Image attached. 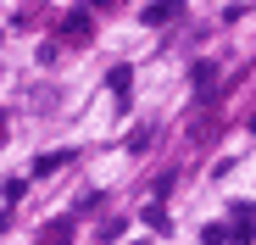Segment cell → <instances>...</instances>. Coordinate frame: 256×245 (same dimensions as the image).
<instances>
[{"label": "cell", "instance_id": "cell-1", "mask_svg": "<svg viewBox=\"0 0 256 245\" xmlns=\"http://www.w3.org/2000/svg\"><path fill=\"white\" fill-rule=\"evenodd\" d=\"M178 12H184V0H150V6L140 12V22L145 28H162V22H173Z\"/></svg>", "mask_w": 256, "mask_h": 245}, {"label": "cell", "instance_id": "cell-2", "mask_svg": "<svg viewBox=\"0 0 256 245\" xmlns=\"http://www.w3.org/2000/svg\"><path fill=\"white\" fill-rule=\"evenodd\" d=\"M34 245H72V218H50L45 228H39Z\"/></svg>", "mask_w": 256, "mask_h": 245}, {"label": "cell", "instance_id": "cell-3", "mask_svg": "<svg viewBox=\"0 0 256 245\" xmlns=\"http://www.w3.org/2000/svg\"><path fill=\"white\" fill-rule=\"evenodd\" d=\"M250 240H256V218H250V206H240L228 223V245H250Z\"/></svg>", "mask_w": 256, "mask_h": 245}, {"label": "cell", "instance_id": "cell-4", "mask_svg": "<svg viewBox=\"0 0 256 245\" xmlns=\"http://www.w3.org/2000/svg\"><path fill=\"white\" fill-rule=\"evenodd\" d=\"M95 34V22H90V12H72L67 22H62V39H67V45H84V39H90Z\"/></svg>", "mask_w": 256, "mask_h": 245}, {"label": "cell", "instance_id": "cell-5", "mask_svg": "<svg viewBox=\"0 0 256 245\" xmlns=\"http://www.w3.org/2000/svg\"><path fill=\"white\" fill-rule=\"evenodd\" d=\"M128 84H134V67H112V78H106V90H112L117 100H128Z\"/></svg>", "mask_w": 256, "mask_h": 245}, {"label": "cell", "instance_id": "cell-6", "mask_svg": "<svg viewBox=\"0 0 256 245\" xmlns=\"http://www.w3.org/2000/svg\"><path fill=\"white\" fill-rule=\"evenodd\" d=\"M195 90H200V100H212V90H218V67H212V62L195 67Z\"/></svg>", "mask_w": 256, "mask_h": 245}, {"label": "cell", "instance_id": "cell-7", "mask_svg": "<svg viewBox=\"0 0 256 245\" xmlns=\"http://www.w3.org/2000/svg\"><path fill=\"white\" fill-rule=\"evenodd\" d=\"M200 245H228V223H206L200 228Z\"/></svg>", "mask_w": 256, "mask_h": 245}, {"label": "cell", "instance_id": "cell-8", "mask_svg": "<svg viewBox=\"0 0 256 245\" xmlns=\"http://www.w3.org/2000/svg\"><path fill=\"white\" fill-rule=\"evenodd\" d=\"M62 162H67V150H50V156H39V162H34V173H56Z\"/></svg>", "mask_w": 256, "mask_h": 245}, {"label": "cell", "instance_id": "cell-9", "mask_svg": "<svg viewBox=\"0 0 256 245\" xmlns=\"http://www.w3.org/2000/svg\"><path fill=\"white\" fill-rule=\"evenodd\" d=\"M145 223H150V228H156V234H162V228H167V212H162V200H150V206H145Z\"/></svg>", "mask_w": 256, "mask_h": 245}, {"label": "cell", "instance_id": "cell-10", "mask_svg": "<svg viewBox=\"0 0 256 245\" xmlns=\"http://www.w3.org/2000/svg\"><path fill=\"white\" fill-rule=\"evenodd\" d=\"M90 6H95V12H117V6H122V0H90Z\"/></svg>", "mask_w": 256, "mask_h": 245}, {"label": "cell", "instance_id": "cell-11", "mask_svg": "<svg viewBox=\"0 0 256 245\" xmlns=\"http://www.w3.org/2000/svg\"><path fill=\"white\" fill-rule=\"evenodd\" d=\"M134 245H145V240H134Z\"/></svg>", "mask_w": 256, "mask_h": 245}]
</instances>
